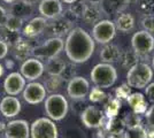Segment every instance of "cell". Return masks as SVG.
<instances>
[{
	"label": "cell",
	"mask_w": 154,
	"mask_h": 138,
	"mask_svg": "<svg viewBox=\"0 0 154 138\" xmlns=\"http://www.w3.org/2000/svg\"><path fill=\"white\" fill-rule=\"evenodd\" d=\"M96 44L94 39L83 28H72L67 35L64 43V51L67 58L72 63H83L92 57Z\"/></svg>",
	"instance_id": "obj_1"
},
{
	"label": "cell",
	"mask_w": 154,
	"mask_h": 138,
	"mask_svg": "<svg viewBox=\"0 0 154 138\" xmlns=\"http://www.w3.org/2000/svg\"><path fill=\"white\" fill-rule=\"evenodd\" d=\"M90 76L92 83L100 89H109L115 84L117 79V72L112 63L101 62L92 68Z\"/></svg>",
	"instance_id": "obj_2"
},
{
	"label": "cell",
	"mask_w": 154,
	"mask_h": 138,
	"mask_svg": "<svg viewBox=\"0 0 154 138\" xmlns=\"http://www.w3.org/2000/svg\"><path fill=\"white\" fill-rule=\"evenodd\" d=\"M153 78L152 68L145 62H138L135 66L128 69L127 74V84L134 89H145Z\"/></svg>",
	"instance_id": "obj_3"
},
{
	"label": "cell",
	"mask_w": 154,
	"mask_h": 138,
	"mask_svg": "<svg viewBox=\"0 0 154 138\" xmlns=\"http://www.w3.org/2000/svg\"><path fill=\"white\" fill-rule=\"evenodd\" d=\"M69 104L67 99L60 93H52L45 98V112L53 121H61L67 115Z\"/></svg>",
	"instance_id": "obj_4"
},
{
	"label": "cell",
	"mask_w": 154,
	"mask_h": 138,
	"mask_svg": "<svg viewBox=\"0 0 154 138\" xmlns=\"http://www.w3.org/2000/svg\"><path fill=\"white\" fill-rule=\"evenodd\" d=\"M64 48V41L61 37H51L46 39L42 45L33 47L31 54L37 59H52L59 57V54Z\"/></svg>",
	"instance_id": "obj_5"
},
{
	"label": "cell",
	"mask_w": 154,
	"mask_h": 138,
	"mask_svg": "<svg viewBox=\"0 0 154 138\" xmlns=\"http://www.w3.org/2000/svg\"><path fill=\"white\" fill-rule=\"evenodd\" d=\"M31 138H58V127L50 118H40L30 125Z\"/></svg>",
	"instance_id": "obj_6"
},
{
	"label": "cell",
	"mask_w": 154,
	"mask_h": 138,
	"mask_svg": "<svg viewBox=\"0 0 154 138\" xmlns=\"http://www.w3.org/2000/svg\"><path fill=\"white\" fill-rule=\"evenodd\" d=\"M116 26L113 21L103 19L96 23L92 28V37L94 41L99 44H107L110 43L115 37Z\"/></svg>",
	"instance_id": "obj_7"
},
{
	"label": "cell",
	"mask_w": 154,
	"mask_h": 138,
	"mask_svg": "<svg viewBox=\"0 0 154 138\" xmlns=\"http://www.w3.org/2000/svg\"><path fill=\"white\" fill-rule=\"evenodd\" d=\"M132 50L140 57L147 55L154 50V37L146 30L136 32L131 38Z\"/></svg>",
	"instance_id": "obj_8"
},
{
	"label": "cell",
	"mask_w": 154,
	"mask_h": 138,
	"mask_svg": "<svg viewBox=\"0 0 154 138\" xmlns=\"http://www.w3.org/2000/svg\"><path fill=\"white\" fill-rule=\"evenodd\" d=\"M90 92V84L83 76H74L69 79L67 93L72 100H83Z\"/></svg>",
	"instance_id": "obj_9"
},
{
	"label": "cell",
	"mask_w": 154,
	"mask_h": 138,
	"mask_svg": "<svg viewBox=\"0 0 154 138\" xmlns=\"http://www.w3.org/2000/svg\"><path fill=\"white\" fill-rule=\"evenodd\" d=\"M81 121L86 128H100L105 122V113L97 106H86L81 112Z\"/></svg>",
	"instance_id": "obj_10"
},
{
	"label": "cell",
	"mask_w": 154,
	"mask_h": 138,
	"mask_svg": "<svg viewBox=\"0 0 154 138\" xmlns=\"http://www.w3.org/2000/svg\"><path fill=\"white\" fill-rule=\"evenodd\" d=\"M20 70H21V74L24 78L30 81V82H33L44 74L45 66L37 58H28L21 65Z\"/></svg>",
	"instance_id": "obj_11"
},
{
	"label": "cell",
	"mask_w": 154,
	"mask_h": 138,
	"mask_svg": "<svg viewBox=\"0 0 154 138\" xmlns=\"http://www.w3.org/2000/svg\"><path fill=\"white\" fill-rule=\"evenodd\" d=\"M46 98V89L44 84L38 82H30L23 90V99L30 105H37Z\"/></svg>",
	"instance_id": "obj_12"
},
{
	"label": "cell",
	"mask_w": 154,
	"mask_h": 138,
	"mask_svg": "<svg viewBox=\"0 0 154 138\" xmlns=\"http://www.w3.org/2000/svg\"><path fill=\"white\" fill-rule=\"evenodd\" d=\"M6 138H30V125L26 120L9 121L5 127Z\"/></svg>",
	"instance_id": "obj_13"
},
{
	"label": "cell",
	"mask_w": 154,
	"mask_h": 138,
	"mask_svg": "<svg viewBox=\"0 0 154 138\" xmlns=\"http://www.w3.org/2000/svg\"><path fill=\"white\" fill-rule=\"evenodd\" d=\"M26 78L21 72H11L4 82V89L8 96H17L26 87Z\"/></svg>",
	"instance_id": "obj_14"
},
{
	"label": "cell",
	"mask_w": 154,
	"mask_h": 138,
	"mask_svg": "<svg viewBox=\"0 0 154 138\" xmlns=\"http://www.w3.org/2000/svg\"><path fill=\"white\" fill-rule=\"evenodd\" d=\"M38 11L46 20H52L62 14L63 7L60 0H42L38 5Z\"/></svg>",
	"instance_id": "obj_15"
},
{
	"label": "cell",
	"mask_w": 154,
	"mask_h": 138,
	"mask_svg": "<svg viewBox=\"0 0 154 138\" xmlns=\"http://www.w3.org/2000/svg\"><path fill=\"white\" fill-rule=\"evenodd\" d=\"M72 28H74L72 23H70L69 21H67L60 15L55 19L50 20V22L47 23L46 31L47 33H50L52 37H62L64 35H68Z\"/></svg>",
	"instance_id": "obj_16"
},
{
	"label": "cell",
	"mask_w": 154,
	"mask_h": 138,
	"mask_svg": "<svg viewBox=\"0 0 154 138\" xmlns=\"http://www.w3.org/2000/svg\"><path fill=\"white\" fill-rule=\"evenodd\" d=\"M21 112V103L14 96L4 97L0 101V113L5 118H15Z\"/></svg>",
	"instance_id": "obj_17"
},
{
	"label": "cell",
	"mask_w": 154,
	"mask_h": 138,
	"mask_svg": "<svg viewBox=\"0 0 154 138\" xmlns=\"http://www.w3.org/2000/svg\"><path fill=\"white\" fill-rule=\"evenodd\" d=\"M48 21L43 16L38 17H33L26 23V26L23 28V36H26L28 38H35L39 36L40 33H43L47 28Z\"/></svg>",
	"instance_id": "obj_18"
},
{
	"label": "cell",
	"mask_w": 154,
	"mask_h": 138,
	"mask_svg": "<svg viewBox=\"0 0 154 138\" xmlns=\"http://www.w3.org/2000/svg\"><path fill=\"white\" fill-rule=\"evenodd\" d=\"M103 16H108L103 11L101 4H88L83 13V19L88 24H96L103 20Z\"/></svg>",
	"instance_id": "obj_19"
},
{
	"label": "cell",
	"mask_w": 154,
	"mask_h": 138,
	"mask_svg": "<svg viewBox=\"0 0 154 138\" xmlns=\"http://www.w3.org/2000/svg\"><path fill=\"white\" fill-rule=\"evenodd\" d=\"M121 54H122V51L119 46L112 43H107L100 51V59L103 62L113 65L114 62H119Z\"/></svg>",
	"instance_id": "obj_20"
},
{
	"label": "cell",
	"mask_w": 154,
	"mask_h": 138,
	"mask_svg": "<svg viewBox=\"0 0 154 138\" xmlns=\"http://www.w3.org/2000/svg\"><path fill=\"white\" fill-rule=\"evenodd\" d=\"M9 14H13L23 21H28L33 14V6L28 5L22 0H16L11 5L9 8Z\"/></svg>",
	"instance_id": "obj_21"
},
{
	"label": "cell",
	"mask_w": 154,
	"mask_h": 138,
	"mask_svg": "<svg viewBox=\"0 0 154 138\" xmlns=\"http://www.w3.org/2000/svg\"><path fill=\"white\" fill-rule=\"evenodd\" d=\"M127 101L129 106L134 109V112L137 114H145V112L147 111V101L143 93H130V96L127 98Z\"/></svg>",
	"instance_id": "obj_22"
},
{
	"label": "cell",
	"mask_w": 154,
	"mask_h": 138,
	"mask_svg": "<svg viewBox=\"0 0 154 138\" xmlns=\"http://www.w3.org/2000/svg\"><path fill=\"white\" fill-rule=\"evenodd\" d=\"M116 30L121 32H130L135 28V17L130 13H120L117 15L116 20L114 21Z\"/></svg>",
	"instance_id": "obj_23"
},
{
	"label": "cell",
	"mask_w": 154,
	"mask_h": 138,
	"mask_svg": "<svg viewBox=\"0 0 154 138\" xmlns=\"http://www.w3.org/2000/svg\"><path fill=\"white\" fill-rule=\"evenodd\" d=\"M129 0H103L101 6L107 15L120 14L124 12L129 6Z\"/></svg>",
	"instance_id": "obj_24"
},
{
	"label": "cell",
	"mask_w": 154,
	"mask_h": 138,
	"mask_svg": "<svg viewBox=\"0 0 154 138\" xmlns=\"http://www.w3.org/2000/svg\"><path fill=\"white\" fill-rule=\"evenodd\" d=\"M13 50H14V57L15 59L17 60H24L28 59V57L31 54L32 51V47L30 46V44L24 39H21L13 46Z\"/></svg>",
	"instance_id": "obj_25"
},
{
	"label": "cell",
	"mask_w": 154,
	"mask_h": 138,
	"mask_svg": "<svg viewBox=\"0 0 154 138\" xmlns=\"http://www.w3.org/2000/svg\"><path fill=\"white\" fill-rule=\"evenodd\" d=\"M64 68H66V62L62 59H60L59 57L47 60L46 72L48 75H62Z\"/></svg>",
	"instance_id": "obj_26"
},
{
	"label": "cell",
	"mask_w": 154,
	"mask_h": 138,
	"mask_svg": "<svg viewBox=\"0 0 154 138\" xmlns=\"http://www.w3.org/2000/svg\"><path fill=\"white\" fill-rule=\"evenodd\" d=\"M139 58H140V55L137 54L134 50H132V51H124V52H122V54H121L119 62L121 63V66H122L123 68L130 69L132 66H135L136 63L139 62Z\"/></svg>",
	"instance_id": "obj_27"
},
{
	"label": "cell",
	"mask_w": 154,
	"mask_h": 138,
	"mask_svg": "<svg viewBox=\"0 0 154 138\" xmlns=\"http://www.w3.org/2000/svg\"><path fill=\"white\" fill-rule=\"evenodd\" d=\"M106 128L108 130L109 135H115V133L124 132L125 124H124L123 118H119L117 116H114V118H108V121L106 123Z\"/></svg>",
	"instance_id": "obj_28"
},
{
	"label": "cell",
	"mask_w": 154,
	"mask_h": 138,
	"mask_svg": "<svg viewBox=\"0 0 154 138\" xmlns=\"http://www.w3.org/2000/svg\"><path fill=\"white\" fill-rule=\"evenodd\" d=\"M64 79L62 78L61 75H50V77L46 79L44 86L46 89V92H50V93H54L58 90L61 89L62 83H63Z\"/></svg>",
	"instance_id": "obj_29"
},
{
	"label": "cell",
	"mask_w": 154,
	"mask_h": 138,
	"mask_svg": "<svg viewBox=\"0 0 154 138\" xmlns=\"http://www.w3.org/2000/svg\"><path fill=\"white\" fill-rule=\"evenodd\" d=\"M23 23L24 21L20 19L17 16H15L13 14H8L7 15L6 22L4 24V28L9 30V31H14V32H20L23 28Z\"/></svg>",
	"instance_id": "obj_30"
},
{
	"label": "cell",
	"mask_w": 154,
	"mask_h": 138,
	"mask_svg": "<svg viewBox=\"0 0 154 138\" xmlns=\"http://www.w3.org/2000/svg\"><path fill=\"white\" fill-rule=\"evenodd\" d=\"M121 109V101L120 99L110 98L108 100V103L106 104V109H105V114L107 118H114L119 115V112Z\"/></svg>",
	"instance_id": "obj_31"
},
{
	"label": "cell",
	"mask_w": 154,
	"mask_h": 138,
	"mask_svg": "<svg viewBox=\"0 0 154 138\" xmlns=\"http://www.w3.org/2000/svg\"><path fill=\"white\" fill-rule=\"evenodd\" d=\"M8 46H14L20 39H21V36L20 32H14V31H9L4 28V31L1 32V38Z\"/></svg>",
	"instance_id": "obj_32"
},
{
	"label": "cell",
	"mask_w": 154,
	"mask_h": 138,
	"mask_svg": "<svg viewBox=\"0 0 154 138\" xmlns=\"http://www.w3.org/2000/svg\"><path fill=\"white\" fill-rule=\"evenodd\" d=\"M125 133V138H146V129L143 125H137L132 128H128Z\"/></svg>",
	"instance_id": "obj_33"
},
{
	"label": "cell",
	"mask_w": 154,
	"mask_h": 138,
	"mask_svg": "<svg viewBox=\"0 0 154 138\" xmlns=\"http://www.w3.org/2000/svg\"><path fill=\"white\" fill-rule=\"evenodd\" d=\"M106 93L103 92V89H100V87H93L90 92H89V99L90 101L94 103V104H98V103H101L106 99Z\"/></svg>",
	"instance_id": "obj_34"
},
{
	"label": "cell",
	"mask_w": 154,
	"mask_h": 138,
	"mask_svg": "<svg viewBox=\"0 0 154 138\" xmlns=\"http://www.w3.org/2000/svg\"><path fill=\"white\" fill-rule=\"evenodd\" d=\"M124 124L127 128H132V127H137V125L141 124V118L139 116V114L137 113H129L125 115V118H123Z\"/></svg>",
	"instance_id": "obj_35"
},
{
	"label": "cell",
	"mask_w": 154,
	"mask_h": 138,
	"mask_svg": "<svg viewBox=\"0 0 154 138\" xmlns=\"http://www.w3.org/2000/svg\"><path fill=\"white\" fill-rule=\"evenodd\" d=\"M139 11L146 15H153L154 14V0H139L138 2Z\"/></svg>",
	"instance_id": "obj_36"
},
{
	"label": "cell",
	"mask_w": 154,
	"mask_h": 138,
	"mask_svg": "<svg viewBox=\"0 0 154 138\" xmlns=\"http://www.w3.org/2000/svg\"><path fill=\"white\" fill-rule=\"evenodd\" d=\"M86 5H88V2H86L85 0H77L75 2L70 4V7H69V8H70L74 13L76 14L77 16H78V19H79V17L83 16V13H84V11H85V8H86Z\"/></svg>",
	"instance_id": "obj_37"
},
{
	"label": "cell",
	"mask_w": 154,
	"mask_h": 138,
	"mask_svg": "<svg viewBox=\"0 0 154 138\" xmlns=\"http://www.w3.org/2000/svg\"><path fill=\"white\" fill-rule=\"evenodd\" d=\"M141 26L144 30L149 33H154V15H146L141 21Z\"/></svg>",
	"instance_id": "obj_38"
},
{
	"label": "cell",
	"mask_w": 154,
	"mask_h": 138,
	"mask_svg": "<svg viewBox=\"0 0 154 138\" xmlns=\"http://www.w3.org/2000/svg\"><path fill=\"white\" fill-rule=\"evenodd\" d=\"M116 98L117 99H127L131 93V87L128 84H122L116 89Z\"/></svg>",
	"instance_id": "obj_39"
},
{
	"label": "cell",
	"mask_w": 154,
	"mask_h": 138,
	"mask_svg": "<svg viewBox=\"0 0 154 138\" xmlns=\"http://www.w3.org/2000/svg\"><path fill=\"white\" fill-rule=\"evenodd\" d=\"M75 72H76L75 63L72 65V62H71L70 65H66V68H64V70L61 76H62V78L63 79H70V78H72L74 76H76Z\"/></svg>",
	"instance_id": "obj_40"
},
{
	"label": "cell",
	"mask_w": 154,
	"mask_h": 138,
	"mask_svg": "<svg viewBox=\"0 0 154 138\" xmlns=\"http://www.w3.org/2000/svg\"><path fill=\"white\" fill-rule=\"evenodd\" d=\"M61 16H62V17H64L67 21H69L70 23H75V22L78 20V16H77L76 14L71 11L70 8H68V9L63 11V12H62V14H61Z\"/></svg>",
	"instance_id": "obj_41"
},
{
	"label": "cell",
	"mask_w": 154,
	"mask_h": 138,
	"mask_svg": "<svg viewBox=\"0 0 154 138\" xmlns=\"http://www.w3.org/2000/svg\"><path fill=\"white\" fill-rule=\"evenodd\" d=\"M145 118L147 120L148 125H149L152 129H154V105L151 106L147 111L145 112Z\"/></svg>",
	"instance_id": "obj_42"
},
{
	"label": "cell",
	"mask_w": 154,
	"mask_h": 138,
	"mask_svg": "<svg viewBox=\"0 0 154 138\" xmlns=\"http://www.w3.org/2000/svg\"><path fill=\"white\" fill-rule=\"evenodd\" d=\"M145 94H146L148 100L154 104V82L146 85V87H145Z\"/></svg>",
	"instance_id": "obj_43"
},
{
	"label": "cell",
	"mask_w": 154,
	"mask_h": 138,
	"mask_svg": "<svg viewBox=\"0 0 154 138\" xmlns=\"http://www.w3.org/2000/svg\"><path fill=\"white\" fill-rule=\"evenodd\" d=\"M8 48H9V46L7 45L2 39H0V60L6 58L7 53H8Z\"/></svg>",
	"instance_id": "obj_44"
},
{
	"label": "cell",
	"mask_w": 154,
	"mask_h": 138,
	"mask_svg": "<svg viewBox=\"0 0 154 138\" xmlns=\"http://www.w3.org/2000/svg\"><path fill=\"white\" fill-rule=\"evenodd\" d=\"M7 15H8V13L6 12V9L0 6V26H4L5 22H6Z\"/></svg>",
	"instance_id": "obj_45"
},
{
	"label": "cell",
	"mask_w": 154,
	"mask_h": 138,
	"mask_svg": "<svg viewBox=\"0 0 154 138\" xmlns=\"http://www.w3.org/2000/svg\"><path fill=\"white\" fill-rule=\"evenodd\" d=\"M22 1H24L26 4H28V5H31V6H35L36 4H39L42 0H22Z\"/></svg>",
	"instance_id": "obj_46"
},
{
	"label": "cell",
	"mask_w": 154,
	"mask_h": 138,
	"mask_svg": "<svg viewBox=\"0 0 154 138\" xmlns=\"http://www.w3.org/2000/svg\"><path fill=\"white\" fill-rule=\"evenodd\" d=\"M108 138H125V133L121 132V133H115V135H109Z\"/></svg>",
	"instance_id": "obj_47"
},
{
	"label": "cell",
	"mask_w": 154,
	"mask_h": 138,
	"mask_svg": "<svg viewBox=\"0 0 154 138\" xmlns=\"http://www.w3.org/2000/svg\"><path fill=\"white\" fill-rule=\"evenodd\" d=\"M85 1L89 4H101L103 2V0H85Z\"/></svg>",
	"instance_id": "obj_48"
},
{
	"label": "cell",
	"mask_w": 154,
	"mask_h": 138,
	"mask_svg": "<svg viewBox=\"0 0 154 138\" xmlns=\"http://www.w3.org/2000/svg\"><path fill=\"white\" fill-rule=\"evenodd\" d=\"M4 72H5V68H4V66L0 63V77L4 75Z\"/></svg>",
	"instance_id": "obj_49"
},
{
	"label": "cell",
	"mask_w": 154,
	"mask_h": 138,
	"mask_svg": "<svg viewBox=\"0 0 154 138\" xmlns=\"http://www.w3.org/2000/svg\"><path fill=\"white\" fill-rule=\"evenodd\" d=\"M60 1H63L66 4H72V2H75L77 0H60Z\"/></svg>",
	"instance_id": "obj_50"
},
{
	"label": "cell",
	"mask_w": 154,
	"mask_h": 138,
	"mask_svg": "<svg viewBox=\"0 0 154 138\" xmlns=\"http://www.w3.org/2000/svg\"><path fill=\"white\" fill-rule=\"evenodd\" d=\"M6 4H13V2H15L16 0H4Z\"/></svg>",
	"instance_id": "obj_51"
},
{
	"label": "cell",
	"mask_w": 154,
	"mask_h": 138,
	"mask_svg": "<svg viewBox=\"0 0 154 138\" xmlns=\"http://www.w3.org/2000/svg\"><path fill=\"white\" fill-rule=\"evenodd\" d=\"M138 1H139V0H129V2H130V4H137Z\"/></svg>",
	"instance_id": "obj_52"
},
{
	"label": "cell",
	"mask_w": 154,
	"mask_h": 138,
	"mask_svg": "<svg viewBox=\"0 0 154 138\" xmlns=\"http://www.w3.org/2000/svg\"><path fill=\"white\" fill-rule=\"evenodd\" d=\"M152 67H153V69H154V55H153V58H152Z\"/></svg>",
	"instance_id": "obj_53"
},
{
	"label": "cell",
	"mask_w": 154,
	"mask_h": 138,
	"mask_svg": "<svg viewBox=\"0 0 154 138\" xmlns=\"http://www.w3.org/2000/svg\"><path fill=\"white\" fill-rule=\"evenodd\" d=\"M153 15H154V14H153Z\"/></svg>",
	"instance_id": "obj_54"
}]
</instances>
